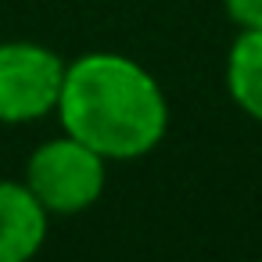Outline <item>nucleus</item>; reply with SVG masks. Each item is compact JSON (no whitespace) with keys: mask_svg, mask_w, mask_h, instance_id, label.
<instances>
[{"mask_svg":"<svg viewBox=\"0 0 262 262\" xmlns=\"http://www.w3.org/2000/svg\"><path fill=\"white\" fill-rule=\"evenodd\" d=\"M54 115L69 137L104 162L144 158L169 129V101L158 79L115 51H94L65 65Z\"/></svg>","mask_w":262,"mask_h":262,"instance_id":"f257e3e1","label":"nucleus"},{"mask_svg":"<svg viewBox=\"0 0 262 262\" xmlns=\"http://www.w3.org/2000/svg\"><path fill=\"white\" fill-rule=\"evenodd\" d=\"M223 11L230 26L244 29H262V0H223Z\"/></svg>","mask_w":262,"mask_h":262,"instance_id":"423d86ee","label":"nucleus"},{"mask_svg":"<svg viewBox=\"0 0 262 262\" xmlns=\"http://www.w3.org/2000/svg\"><path fill=\"white\" fill-rule=\"evenodd\" d=\"M104 180L108 162L76 137L61 133L54 140H43L29 155L22 183L51 215H79L97 205V198L104 194Z\"/></svg>","mask_w":262,"mask_h":262,"instance_id":"f03ea898","label":"nucleus"},{"mask_svg":"<svg viewBox=\"0 0 262 262\" xmlns=\"http://www.w3.org/2000/svg\"><path fill=\"white\" fill-rule=\"evenodd\" d=\"M226 94L255 122H262V29L237 33L226 54Z\"/></svg>","mask_w":262,"mask_h":262,"instance_id":"39448f33","label":"nucleus"},{"mask_svg":"<svg viewBox=\"0 0 262 262\" xmlns=\"http://www.w3.org/2000/svg\"><path fill=\"white\" fill-rule=\"evenodd\" d=\"M65 61L43 43L8 40L0 43V122L26 126L58 108Z\"/></svg>","mask_w":262,"mask_h":262,"instance_id":"7ed1b4c3","label":"nucleus"},{"mask_svg":"<svg viewBox=\"0 0 262 262\" xmlns=\"http://www.w3.org/2000/svg\"><path fill=\"white\" fill-rule=\"evenodd\" d=\"M51 212L22 180H0V262H26L47 241Z\"/></svg>","mask_w":262,"mask_h":262,"instance_id":"20e7f679","label":"nucleus"}]
</instances>
